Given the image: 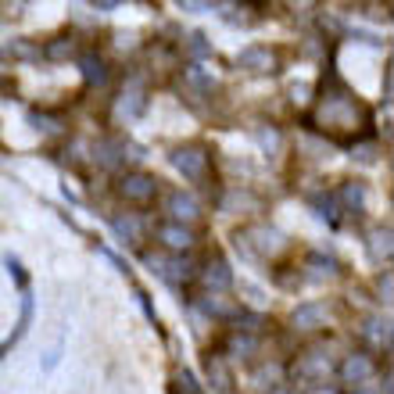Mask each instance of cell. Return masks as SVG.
I'll list each match as a JSON object with an SVG mask.
<instances>
[{"mask_svg": "<svg viewBox=\"0 0 394 394\" xmlns=\"http://www.w3.org/2000/svg\"><path fill=\"white\" fill-rule=\"evenodd\" d=\"M168 161L176 165V173H183L187 180H204L208 176V165H212V154H208V147H201V144H183V147H176L173 154H168Z\"/></svg>", "mask_w": 394, "mask_h": 394, "instance_id": "6da1fadb", "label": "cell"}, {"mask_svg": "<svg viewBox=\"0 0 394 394\" xmlns=\"http://www.w3.org/2000/svg\"><path fill=\"white\" fill-rule=\"evenodd\" d=\"M119 197L129 204H151L158 197V180L147 173H126L119 180Z\"/></svg>", "mask_w": 394, "mask_h": 394, "instance_id": "7a4b0ae2", "label": "cell"}, {"mask_svg": "<svg viewBox=\"0 0 394 394\" xmlns=\"http://www.w3.org/2000/svg\"><path fill=\"white\" fill-rule=\"evenodd\" d=\"M237 65L248 69V72H255V76H265V72H276V69H279L276 50L265 47V43H251V47H244V50L237 54Z\"/></svg>", "mask_w": 394, "mask_h": 394, "instance_id": "3957f363", "label": "cell"}, {"mask_svg": "<svg viewBox=\"0 0 394 394\" xmlns=\"http://www.w3.org/2000/svg\"><path fill=\"white\" fill-rule=\"evenodd\" d=\"M165 208H168V215H173V222H176V226H187V230H190L194 222L204 215V212H201V204H197V197H190V194H183V190L168 194Z\"/></svg>", "mask_w": 394, "mask_h": 394, "instance_id": "277c9868", "label": "cell"}, {"mask_svg": "<svg viewBox=\"0 0 394 394\" xmlns=\"http://www.w3.org/2000/svg\"><path fill=\"white\" fill-rule=\"evenodd\" d=\"M158 241L168 255H187L194 248V230L187 226H176V222H161L158 226Z\"/></svg>", "mask_w": 394, "mask_h": 394, "instance_id": "5b68a950", "label": "cell"}, {"mask_svg": "<svg viewBox=\"0 0 394 394\" xmlns=\"http://www.w3.org/2000/svg\"><path fill=\"white\" fill-rule=\"evenodd\" d=\"M201 279H204L208 291H226L233 284V272H230V265H226V258H222V255H212L204 262V269H201Z\"/></svg>", "mask_w": 394, "mask_h": 394, "instance_id": "8992f818", "label": "cell"}, {"mask_svg": "<svg viewBox=\"0 0 394 394\" xmlns=\"http://www.w3.org/2000/svg\"><path fill=\"white\" fill-rule=\"evenodd\" d=\"M376 373V366H373V359L366 355V352H352V355H344V362H341V380L344 383H362V380H369Z\"/></svg>", "mask_w": 394, "mask_h": 394, "instance_id": "52a82bcc", "label": "cell"}, {"mask_svg": "<svg viewBox=\"0 0 394 394\" xmlns=\"http://www.w3.org/2000/svg\"><path fill=\"white\" fill-rule=\"evenodd\" d=\"M291 323H294V330H319V326H326V308L315 305V301L298 305L294 315H291Z\"/></svg>", "mask_w": 394, "mask_h": 394, "instance_id": "ba28073f", "label": "cell"}, {"mask_svg": "<svg viewBox=\"0 0 394 394\" xmlns=\"http://www.w3.org/2000/svg\"><path fill=\"white\" fill-rule=\"evenodd\" d=\"M111 230H115L126 244H140L144 241V222L133 215V212H126V215H115L111 219Z\"/></svg>", "mask_w": 394, "mask_h": 394, "instance_id": "9c48e42d", "label": "cell"}, {"mask_svg": "<svg viewBox=\"0 0 394 394\" xmlns=\"http://www.w3.org/2000/svg\"><path fill=\"white\" fill-rule=\"evenodd\" d=\"M294 373H298L301 380H319V376H326V373H330V359H326V355H319V352H308V355H301V359H298Z\"/></svg>", "mask_w": 394, "mask_h": 394, "instance_id": "30bf717a", "label": "cell"}, {"mask_svg": "<svg viewBox=\"0 0 394 394\" xmlns=\"http://www.w3.org/2000/svg\"><path fill=\"white\" fill-rule=\"evenodd\" d=\"M201 308H204L208 315H215V319H237V315H241V305L230 301V298H222V294L201 298Z\"/></svg>", "mask_w": 394, "mask_h": 394, "instance_id": "8fae6325", "label": "cell"}, {"mask_svg": "<svg viewBox=\"0 0 394 394\" xmlns=\"http://www.w3.org/2000/svg\"><path fill=\"white\" fill-rule=\"evenodd\" d=\"M204 366H208V376H212V383H215L219 390H230V383H233V373H230V362H226V355H208V359H204Z\"/></svg>", "mask_w": 394, "mask_h": 394, "instance_id": "7c38bea8", "label": "cell"}, {"mask_svg": "<svg viewBox=\"0 0 394 394\" xmlns=\"http://www.w3.org/2000/svg\"><path fill=\"white\" fill-rule=\"evenodd\" d=\"M144 104H147V100H144V86L133 79V83L122 90V111L133 119V115H140V111H144Z\"/></svg>", "mask_w": 394, "mask_h": 394, "instance_id": "4fadbf2b", "label": "cell"}, {"mask_svg": "<svg viewBox=\"0 0 394 394\" xmlns=\"http://www.w3.org/2000/svg\"><path fill=\"white\" fill-rule=\"evenodd\" d=\"M29 319H33V298L25 294V298H22V319H18V330L8 337V341H0V359H4V355H8V348H11V344L18 341V337L29 330Z\"/></svg>", "mask_w": 394, "mask_h": 394, "instance_id": "5bb4252c", "label": "cell"}, {"mask_svg": "<svg viewBox=\"0 0 394 394\" xmlns=\"http://www.w3.org/2000/svg\"><path fill=\"white\" fill-rule=\"evenodd\" d=\"M83 76H86L90 86H93V83H104V79H108V65H104V58H93V54H86V58H83Z\"/></svg>", "mask_w": 394, "mask_h": 394, "instance_id": "9a60e30c", "label": "cell"}, {"mask_svg": "<svg viewBox=\"0 0 394 394\" xmlns=\"http://www.w3.org/2000/svg\"><path fill=\"white\" fill-rule=\"evenodd\" d=\"M72 50H76L72 36H58L54 43H47V47H43V54H47V58H54V62H58V58H69Z\"/></svg>", "mask_w": 394, "mask_h": 394, "instance_id": "2e32d148", "label": "cell"}, {"mask_svg": "<svg viewBox=\"0 0 394 394\" xmlns=\"http://www.w3.org/2000/svg\"><path fill=\"white\" fill-rule=\"evenodd\" d=\"M369 251H373V258H387L390 255V230H376Z\"/></svg>", "mask_w": 394, "mask_h": 394, "instance_id": "e0dca14e", "label": "cell"}, {"mask_svg": "<svg viewBox=\"0 0 394 394\" xmlns=\"http://www.w3.org/2000/svg\"><path fill=\"white\" fill-rule=\"evenodd\" d=\"M362 194H366V190H362V183H359V180H352V183L341 190V197H344V204H348V208H359V204H362Z\"/></svg>", "mask_w": 394, "mask_h": 394, "instance_id": "ac0fdd59", "label": "cell"}, {"mask_svg": "<svg viewBox=\"0 0 394 394\" xmlns=\"http://www.w3.org/2000/svg\"><path fill=\"white\" fill-rule=\"evenodd\" d=\"M258 144H262V147H269V151H279V133H276V129H269V133H265V129H258Z\"/></svg>", "mask_w": 394, "mask_h": 394, "instance_id": "d6986e66", "label": "cell"}, {"mask_svg": "<svg viewBox=\"0 0 394 394\" xmlns=\"http://www.w3.org/2000/svg\"><path fill=\"white\" fill-rule=\"evenodd\" d=\"M8 269L15 272V279H18V284L25 287V272H22V265H18V258H8Z\"/></svg>", "mask_w": 394, "mask_h": 394, "instance_id": "ffe728a7", "label": "cell"}, {"mask_svg": "<svg viewBox=\"0 0 394 394\" xmlns=\"http://www.w3.org/2000/svg\"><path fill=\"white\" fill-rule=\"evenodd\" d=\"M183 11H212V4H183Z\"/></svg>", "mask_w": 394, "mask_h": 394, "instance_id": "44dd1931", "label": "cell"}, {"mask_svg": "<svg viewBox=\"0 0 394 394\" xmlns=\"http://www.w3.org/2000/svg\"><path fill=\"white\" fill-rule=\"evenodd\" d=\"M355 394H373V390H362V387H359V390H355Z\"/></svg>", "mask_w": 394, "mask_h": 394, "instance_id": "7402d4cb", "label": "cell"}]
</instances>
